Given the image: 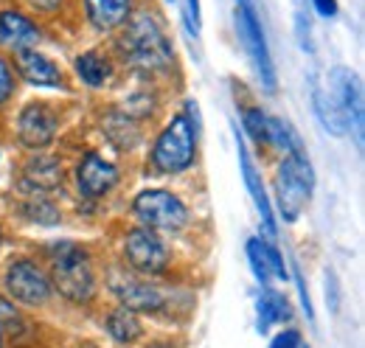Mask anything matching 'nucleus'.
I'll return each instance as SVG.
<instances>
[{
	"mask_svg": "<svg viewBox=\"0 0 365 348\" xmlns=\"http://www.w3.org/2000/svg\"><path fill=\"white\" fill-rule=\"evenodd\" d=\"M115 56L121 65H127L133 73L140 76H163L175 65V45L166 34L163 17L155 6H138L133 9L130 20L115 34Z\"/></svg>",
	"mask_w": 365,
	"mask_h": 348,
	"instance_id": "nucleus-1",
	"label": "nucleus"
},
{
	"mask_svg": "<svg viewBox=\"0 0 365 348\" xmlns=\"http://www.w3.org/2000/svg\"><path fill=\"white\" fill-rule=\"evenodd\" d=\"M48 278L59 298L73 306H88L98 295V275L88 247L76 242H56L48 253Z\"/></svg>",
	"mask_w": 365,
	"mask_h": 348,
	"instance_id": "nucleus-2",
	"label": "nucleus"
},
{
	"mask_svg": "<svg viewBox=\"0 0 365 348\" xmlns=\"http://www.w3.org/2000/svg\"><path fill=\"white\" fill-rule=\"evenodd\" d=\"M197 140L200 130H194V124L182 113H175L152 140L146 166L155 174L188 172L197 163Z\"/></svg>",
	"mask_w": 365,
	"mask_h": 348,
	"instance_id": "nucleus-3",
	"label": "nucleus"
},
{
	"mask_svg": "<svg viewBox=\"0 0 365 348\" xmlns=\"http://www.w3.org/2000/svg\"><path fill=\"white\" fill-rule=\"evenodd\" d=\"M104 284L113 292V298L118 301V306H127L138 314H158V312H163L166 306L172 304L166 287H160L158 281H149V278L133 272L130 267H124V261L113 264L107 270Z\"/></svg>",
	"mask_w": 365,
	"mask_h": 348,
	"instance_id": "nucleus-4",
	"label": "nucleus"
},
{
	"mask_svg": "<svg viewBox=\"0 0 365 348\" xmlns=\"http://www.w3.org/2000/svg\"><path fill=\"white\" fill-rule=\"evenodd\" d=\"M130 214L155 233H180L191 222L188 205L169 188H140L130 203Z\"/></svg>",
	"mask_w": 365,
	"mask_h": 348,
	"instance_id": "nucleus-5",
	"label": "nucleus"
},
{
	"mask_svg": "<svg viewBox=\"0 0 365 348\" xmlns=\"http://www.w3.org/2000/svg\"><path fill=\"white\" fill-rule=\"evenodd\" d=\"M315 172L304 152L284 155L275 172V191H278V208L284 222H295L304 214V208L312 200Z\"/></svg>",
	"mask_w": 365,
	"mask_h": 348,
	"instance_id": "nucleus-6",
	"label": "nucleus"
},
{
	"mask_svg": "<svg viewBox=\"0 0 365 348\" xmlns=\"http://www.w3.org/2000/svg\"><path fill=\"white\" fill-rule=\"evenodd\" d=\"M121 259H124V267H130L133 272L143 275V278H158V275H166L172 270L169 245L163 242L160 233H155L143 225H133L124 230Z\"/></svg>",
	"mask_w": 365,
	"mask_h": 348,
	"instance_id": "nucleus-7",
	"label": "nucleus"
},
{
	"mask_svg": "<svg viewBox=\"0 0 365 348\" xmlns=\"http://www.w3.org/2000/svg\"><path fill=\"white\" fill-rule=\"evenodd\" d=\"M3 287L6 298L26 309H40L48 306L53 298V287L48 278V270L31 256H17L6 264L3 272Z\"/></svg>",
	"mask_w": 365,
	"mask_h": 348,
	"instance_id": "nucleus-8",
	"label": "nucleus"
},
{
	"mask_svg": "<svg viewBox=\"0 0 365 348\" xmlns=\"http://www.w3.org/2000/svg\"><path fill=\"white\" fill-rule=\"evenodd\" d=\"M73 180H76V191L82 200L88 203H101L104 197H110L118 183H121V169L107 160L104 155H98L96 149L82 152V158L73 166Z\"/></svg>",
	"mask_w": 365,
	"mask_h": 348,
	"instance_id": "nucleus-9",
	"label": "nucleus"
},
{
	"mask_svg": "<svg viewBox=\"0 0 365 348\" xmlns=\"http://www.w3.org/2000/svg\"><path fill=\"white\" fill-rule=\"evenodd\" d=\"M59 132V113L46 101H29L14 116V138L29 152H43Z\"/></svg>",
	"mask_w": 365,
	"mask_h": 348,
	"instance_id": "nucleus-10",
	"label": "nucleus"
},
{
	"mask_svg": "<svg viewBox=\"0 0 365 348\" xmlns=\"http://www.w3.org/2000/svg\"><path fill=\"white\" fill-rule=\"evenodd\" d=\"M233 23H236V34L245 45L259 79L264 90H275V65L273 56H270V48H267V40H264V31H262V23L256 17V9L253 6H236V14H233Z\"/></svg>",
	"mask_w": 365,
	"mask_h": 348,
	"instance_id": "nucleus-11",
	"label": "nucleus"
},
{
	"mask_svg": "<svg viewBox=\"0 0 365 348\" xmlns=\"http://www.w3.org/2000/svg\"><path fill=\"white\" fill-rule=\"evenodd\" d=\"M46 40V29L40 20H34L20 6H3L0 9V48L6 53L31 51Z\"/></svg>",
	"mask_w": 365,
	"mask_h": 348,
	"instance_id": "nucleus-12",
	"label": "nucleus"
},
{
	"mask_svg": "<svg viewBox=\"0 0 365 348\" xmlns=\"http://www.w3.org/2000/svg\"><path fill=\"white\" fill-rule=\"evenodd\" d=\"M329 96L337 104V110L343 113L349 130L354 127V138L363 146V93H360L357 76L351 68L337 65L329 71Z\"/></svg>",
	"mask_w": 365,
	"mask_h": 348,
	"instance_id": "nucleus-13",
	"label": "nucleus"
},
{
	"mask_svg": "<svg viewBox=\"0 0 365 348\" xmlns=\"http://www.w3.org/2000/svg\"><path fill=\"white\" fill-rule=\"evenodd\" d=\"M11 68H14L17 79L29 82L31 87L65 90V73H62V68H59L48 53H43L40 48L11 53Z\"/></svg>",
	"mask_w": 365,
	"mask_h": 348,
	"instance_id": "nucleus-14",
	"label": "nucleus"
},
{
	"mask_svg": "<svg viewBox=\"0 0 365 348\" xmlns=\"http://www.w3.org/2000/svg\"><path fill=\"white\" fill-rule=\"evenodd\" d=\"M65 183V166L56 155L31 152L20 169V188L29 194H53Z\"/></svg>",
	"mask_w": 365,
	"mask_h": 348,
	"instance_id": "nucleus-15",
	"label": "nucleus"
},
{
	"mask_svg": "<svg viewBox=\"0 0 365 348\" xmlns=\"http://www.w3.org/2000/svg\"><path fill=\"white\" fill-rule=\"evenodd\" d=\"M236 152H239V166H242L245 185H247L250 200L256 203V211H259V219H262L264 236H267V242H273L275 236H278V225H275V217H273V203H270V197H267L264 180H262V174H259V169H256V163H253V158H250L247 146L242 143L239 132H236Z\"/></svg>",
	"mask_w": 365,
	"mask_h": 348,
	"instance_id": "nucleus-16",
	"label": "nucleus"
},
{
	"mask_svg": "<svg viewBox=\"0 0 365 348\" xmlns=\"http://www.w3.org/2000/svg\"><path fill=\"white\" fill-rule=\"evenodd\" d=\"M245 256H247V264H250V270L262 287H270L273 281H287V264H284V256L278 253L273 242L250 236L245 245Z\"/></svg>",
	"mask_w": 365,
	"mask_h": 348,
	"instance_id": "nucleus-17",
	"label": "nucleus"
},
{
	"mask_svg": "<svg viewBox=\"0 0 365 348\" xmlns=\"http://www.w3.org/2000/svg\"><path fill=\"white\" fill-rule=\"evenodd\" d=\"M79 6L85 14V23L96 34H113L130 20L135 0H79Z\"/></svg>",
	"mask_w": 365,
	"mask_h": 348,
	"instance_id": "nucleus-18",
	"label": "nucleus"
},
{
	"mask_svg": "<svg viewBox=\"0 0 365 348\" xmlns=\"http://www.w3.org/2000/svg\"><path fill=\"white\" fill-rule=\"evenodd\" d=\"M98 127L104 138L118 149V152H133L143 143V127L133 116H127L121 107H107L98 118Z\"/></svg>",
	"mask_w": 365,
	"mask_h": 348,
	"instance_id": "nucleus-19",
	"label": "nucleus"
},
{
	"mask_svg": "<svg viewBox=\"0 0 365 348\" xmlns=\"http://www.w3.org/2000/svg\"><path fill=\"white\" fill-rule=\"evenodd\" d=\"M73 73L85 87L104 90L115 76V65H113V56L104 51H82L73 56Z\"/></svg>",
	"mask_w": 365,
	"mask_h": 348,
	"instance_id": "nucleus-20",
	"label": "nucleus"
},
{
	"mask_svg": "<svg viewBox=\"0 0 365 348\" xmlns=\"http://www.w3.org/2000/svg\"><path fill=\"white\" fill-rule=\"evenodd\" d=\"M104 332L118 343V346H133L143 337V326L138 312L127 309V306H113L104 314Z\"/></svg>",
	"mask_w": 365,
	"mask_h": 348,
	"instance_id": "nucleus-21",
	"label": "nucleus"
},
{
	"mask_svg": "<svg viewBox=\"0 0 365 348\" xmlns=\"http://www.w3.org/2000/svg\"><path fill=\"white\" fill-rule=\"evenodd\" d=\"M312 107H315V116H318V121L323 124V130L329 132V135H334V138L349 135V124H346L343 113L331 101L329 90L320 87V82H312Z\"/></svg>",
	"mask_w": 365,
	"mask_h": 348,
	"instance_id": "nucleus-22",
	"label": "nucleus"
},
{
	"mask_svg": "<svg viewBox=\"0 0 365 348\" xmlns=\"http://www.w3.org/2000/svg\"><path fill=\"white\" fill-rule=\"evenodd\" d=\"M23 194L26 197L20 200V214L29 222L43 225V227H53V225L62 222V211L53 203V197H48V194H29V191H23Z\"/></svg>",
	"mask_w": 365,
	"mask_h": 348,
	"instance_id": "nucleus-23",
	"label": "nucleus"
},
{
	"mask_svg": "<svg viewBox=\"0 0 365 348\" xmlns=\"http://www.w3.org/2000/svg\"><path fill=\"white\" fill-rule=\"evenodd\" d=\"M292 317V309L287 295L275 292L270 287H264V292L259 295V332H267L275 323H284Z\"/></svg>",
	"mask_w": 365,
	"mask_h": 348,
	"instance_id": "nucleus-24",
	"label": "nucleus"
},
{
	"mask_svg": "<svg viewBox=\"0 0 365 348\" xmlns=\"http://www.w3.org/2000/svg\"><path fill=\"white\" fill-rule=\"evenodd\" d=\"M264 143L273 146L284 155H292V152H304L301 149V138L295 135V130L284 121V118H273L267 116V127H264Z\"/></svg>",
	"mask_w": 365,
	"mask_h": 348,
	"instance_id": "nucleus-25",
	"label": "nucleus"
},
{
	"mask_svg": "<svg viewBox=\"0 0 365 348\" xmlns=\"http://www.w3.org/2000/svg\"><path fill=\"white\" fill-rule=\"evenodd\" d=\"M242 127L250 135L253 143L262 146V143H264V127H267V113H264L262 107H256V104L242 107Z\"/></svg>",
	"mask_w": 365,
	"mask_h": 348,
	"instance_id": "nucleus-26",
	"label": "nucleus"
},
{
	"mask_svg": "<svg viewBox=\"0 0 365 348\" xmlns=\"http://www.w3.org/2000/svg\"><path fill=\"white\" fill-rule=\"evenodd\" d=\"M17 85H20V79H17L14 68H11V59L0 53V110H6L14 101Z\"/></svg>",
	"mask_w": 365,
	"mask_h": 348,
	"instance_id": "nucleus-27",
	"label": "nucleus"
},
{
	"mask_svg": "<svg viewBox=\"0 0 365 348\" xmlns=\"http://www.w3.org/2000/svg\"><path fill=\"white\" fill-rule=\"evenodd\" d=\"M71 0H20V9L29 11L34 20H51L59 17L68 9Z\"/></svg>",
	"mask_w": 365,
	"mask_h": 348,
	"instance_id": "nucleus-28",
	"label": "nucleus"
},
{
	"mask_svg": "<svg viewBox=\"0 0 365 348\" xmlns=\"http://www.w3.org/2000/svg\"><path fill=\"white\" fill-rule=\"evenodd\" d=\"M295 40L301 45V51L312 53V26H309L304 0H295Z\"/></svg>",
	"mask_w": 365,
	"mask_h": 348,
	"instance_id": "nucleus-29",
	"label": "nucleus"
},
{
	"mask_svg": "<svg viewBox=\"0 0 365 348\" xmlns=\"http://www.w3.org/2000/svg\"><path fill=\"white\" fill-rule=\"evenodd\" d=\"M182 14H185V26H188L191 37H197V34H200V26H202L200 0H185V6H182Z\"/></svg>",
	"mask_w": 365,
	"mask_h": 348,
	"instance_id": "nucleus-30",
	"label": "nucleus"
},
{
	"mask_svg": "<svg viewBox=\"0 0 365 348\" xmlns=\"http://www.w3.org/2000/svg\"><path fill=\"white\" fill-rule=\"evenodd\" d=\"M301 332L298 329H284L278 332L273 340H270V348H301Z\"/></svg>",
	"mask_w": 365,
	"mask_h": 348,
	"instance_id": "nucleus-31",
	"label": "nucleus"
},
{
	"mask_svg": "<svg viewBox=\"0 0 365 348\" xmlns=\"http://www.w3.org/2000/svg\"><path fill=\"white\" fill-rule=\"evenodd\" d=\"M3 323H20V309L14 301H9L6 295H0V326Z\"/></svg>",
	"mask_w": 365,
	"mask_h": 348,
	"instance_id": "nucleus-32",
	"label": "nucleus"
},
{
	"mask_svg": "<svg viewBox=\"0 0 365 348\" xmlns=\"http://www.w3.org/2000/svg\"><path fill=\"white\" fill-rule=\"evenodd\" d=\"M326 301L331 306V312L340 309V284H337L334 272H326Z\"/></svg>",
	"mask_w": 365,
	"mask_h": 348,
	"instance_id": "nucleus-33",
	"label": "nucleus"
},
{
	"mask_svg": "<svg viewBox=\"0 0 365 348\" xmlns=\"http://www.w3.org/2000/svg\"><path fill=\"white\" fill-rule=\"evenodd\" d=\"M295 287H298V295H301V306H304L307 317L312 320V317H315V312H312V301H309V292H307V284H304V275H301V270H298V267H295Z\"/></svg>",
	"mask_w": 365,
	"mask_h": 348,
	"instance_id": "nucleus-34",
	"label": "nucleus"
},
{
	"mask_svg": "<svg viewBox=\"0 0 365 348\" xmlns=\"http://www.w3.org/2000/svg\"><path fill=\"white\" fill-rule=\"evenodd\" d=\"M312 9L318 11L320 17H326V20L337 17V0H312Z\"/></svg>",
	"mask_w": 365,
	"mask_h": 348,
	"instance_id": "nucleus-35",
	"label": "nucleus"
},
{
	"mask_svg": "<svg viewBox=\"0 0 365 348\" xmlns=\"http://www.w3.org/2000/svg\"><path fill=\"white\" fill-rule=\"evenodd\" d=\"M236 6H253V0H236Z\"/></svg>",
	"mask_w": 365,
	"mask_h": 348,
	"instance_id": "nucleus-36",
	"label": "nucleus"
},
{
	"mask_svg": "<svg viewBox=\"0 0 365 348\" xmlns=\"http://www.w3.org/2000/svg\"><path fill=\"white\" fill-rule=\"evenodd\" d=\"M0 348H3V326H0Z\"/></svg>",
	"mask_w": 365,
	"mask_h": 348,
	"instance_id": "nucleus-37",
	"label": "nucleus"
},
{
	"mask_svg": "<svg viewBox=\"0 0 365 348\" xmlns=\"http://www.w3.org/2000/svg\"><path fill=\"white\" fill-rule=\"evenodd\" d=\"M0 247H3V227H0Z\"/></svg>",
	"mask_w": 365,
	"mask_h": 348,
	"instance_id": "nucleus-38",
	"label": "nucleus"
},
{
	"mask_svg": "<svg viewBox=\"0 0 365 348\" xmlns=\"http://www.w3.org/2000/svg\"><path fill=\"white\" fill-rule=\"evenodd\" d=\"M169 3H175V0H169Z\"/></svg>",
	"mask_w": 365,
	"mask_h": 348,
	"instance_id": "nucleus-39",
	"label": "nucleus"
}]
</instances>
